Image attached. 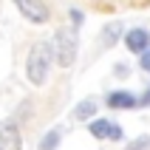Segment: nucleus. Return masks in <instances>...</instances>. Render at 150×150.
Masks as SVG:
<instances>
[{
	"label": "nucleus",
	"instance_id": "1",
	"mask_svg": "<svg viewBox=\"0 0 150 150\" xmlns=\"http://www.w3.org/2000/svg\"><path fill=\"white\" fill-rule=\"evenodd\" d=\"M51 62H54L51 42H37V45L28 51V59H25V76H28V82L31 85H45Z\"/></svg>",
	"mask_w": 150,
	"mask_h": 150
},
{
	"label": "nucleus",
	"instance_id": "2",
	"mask_svg": "<svg viewBox=\"0 0 150 150\" xmlns=\"http://www.w3.org/2000/svg\"><path fill=\"white\" fill-rule=\"evenodd\" d=\"M51 48H54V57L62 68H71L76 59V37L71 31H59L51 42Z\"/></svg>",
	"mask_w": 150,
	"mask_h": 150
},
{
	"label": "nucleus",
	"instance_id": "3",
	"mask_svg": "<svg viewBox=\"0 0 150 150\" xmlns=\"http://www.w3.org/2000/svg\"><path fill=\"white\" fill-rule=\"evenodd\" d=\"M17 8L23 11L25 20H31V23H48V6L42 3V0H14Z\"/></svg>",
	"mask_w": 150,
	"mask_h": 150
},
{
	"label": "nucleus",
	"instance_id": "4",
	"mask_svg": "<svg viewBox=\"0 0 150 150\" xmlns=\"http://www.w3.org/2000/svg\"><path fill=\"white\" fill-rule=\"evenodd\" d=\"M88 130H91L93 139H110V142L122 139V127L113 125V122H108V119H96V122H91Z\"/></svg>",
	"mask_w": 150,
	"mask_h": 150
},
{
	"label": "nucleus",
	"instance_id": "5",
	"mask_svg": "<svg viewBox=\"0 0 150 150\" xmlns=\"http://www.w3.org/2000/svg\"><path fill=\"white\" fill-rule=\"evenodd\" d=\"M125 45H127V51L142 54L144 48H150V34L144 31V28H133V31L125 34Z\"/></svg>",
	"mask_w": 150,
	"mask_h": 150
},
{
	"label": "nucleus",
	"instance_id": "6",
	"mask_svg": "<svg viewBox=\"0 0 150 150\" xmlns=\"http://www.w3.org/2000/svg\"><path fill=\"white\" fill-rule=\"evenodd\" d=\"M108 108H113V110H127V108H136L139 105V99H136L130 91H113V93H108Z\"/></svg>",
	"mask_w": 150,
	"mask_h": 150
},
{
	"label": "nucleus",
	"instance_id": "7",
	"mask_svg": "<svg viewBox=\"0 0 150 150\" xmlns=\"http://www.w3.org/2000/svg\"><path fill=\"white\" fill-rule=\"evenodd\" d=\"M0 139L8 144L11 150H23V144H20V130H17V125H0Z\"/></svg>",
	"mask_w": 150,
	"mask_h": 150
},
{
	"label": "nucleus",
	"instance_id": "8",
	"mask_svg": "<svg viewBox=\"0 0 150 150\" xmlns=\"http://www.w3.org/2000/svg\"><path fill=\"white\" fill-rule=\"evenodd\" d=\"M93 113H96V102H93V99H85V102H79V105L74 108V113H71V116L79 119V122H85V119H91Z\"/></svg>",
	"mask_w": 150,
	"mask_h": 150
},
{
	"label": "nucleus",
	"instance_id": "9",
	"mask_svg": "<svg viewBox=\"0 0 150 150\" xmlns=\"http://www.w3.org/2000/svg\"><path fill=\"white\" fill-rule=\"evenodd\" d=\"M119 37H122V25H119V23H110L108 28L102 31V42H105V45H113Z\"/></svg>",
	"mask_w": 150,
	"mask_h": 150
},
{
	"label": "nucleus",
	"instance_id": "10",
	"mask_svg": "<svg viewBox=\"0 0 150 150\" xmlns=\"http://www.w3.org/2000/svg\"><path fill=\"white\" fill-rule=\"evenodd\" d=\"M57 144H59V130H48L40 142V150H57Z\"/></svg>",
	"mask_w": 150,
	"mask_h": 150
},
{
	"label": "nucleus",
	"instance_id": "11",
	"mask_svg": "<svg viewBox=\"0 0 150 150\" xmlns=\"http://www.w3.org/2000/svg\"><path fill=\"white\" fill-rule=\"evenodd\" d=\"M147 147H150V139H147V136H142V139L133 142V144H127V150H147Z\"/></svg>",
	"mask_w": 150,
	"mask_h": 150
},
{
	"label": "nucleus",
	"instance_id": "12",
	"mask_svg": "<svg viewBox=\"0 0 150 150\" xmlns=\"http://www.w3.org/2000/svg\"><path fill=\"white\" fill-rule=\"evenodd\" d=\"M139 62H142V71H147V74H150V48L142 51V59H139Z\"/></svg>",
	"mask_w": 150,
	"mask_h": 150
},
{
	"label": "nucleus",
	"instance_id": "13",
	"mask_svg": "<svg viewBox=\"0 0 150 150\" xmlns=\"http://www.w3.org/2000/svg\"><path fill=\"white\" fill-rule=\"evenodd\" d=\"M71 23H74V25L82 23V11H79V8H71Z\"/></svg>",
	"mask_w": 150,
	"mask_h": 150
},
{
	"label": "nucleus",
	"instance_id": "14",
	"mask_svg": "<svg viewBox=\"0 0 150 150\" xmlns=\"http://www.w3.org/2000/svg\"><path fill=\"white\" fill-rule=\"evenodd\" d=\"M139 105H150V88L144 91V96H139Z\"/></svg>",
	"mask_w": 150,
	"mask_h": 150
},
{
	"label": "nucleus",
	"instance_id": "15",
	"mask_svg": "<svg viewBox=\"0 0 150 150\" xmlns=\"http://www.w3.org/2000/svg\"><path fill=\"white\" fill-rule=\"evenodd\" d=\"M0 150H6V142H3V139H0Z\"/></svg>",
	"mask_w": 150,
	"mask_h": 150
}]
</instances>
